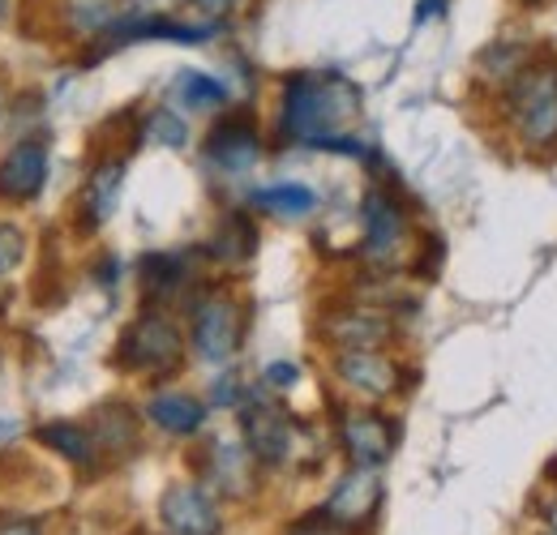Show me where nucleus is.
Returning <instances> with one entry per match:
<instances>
[{"label": "nucleus", "instance_id": "obj_12", "mask_svg": "<svg viewBox=\"0 0 557 535\" xmlns=\"http://www.w3.org/2000/svg\"><path fill=\"white\" fill-rule=\"evenodd\" d=\"M335 373L339 382L364 395V399H391L404 382H399V364L382 351H339L335 356Z\"/></svg>", "mask_w": 557, "mask_h": 535}, {"label": "nucleus", "instance_id": "obj_25", "mask_svg": "<svg viewBox=\"0 0 557 535\" xmlns=\"http://www.w3.org/2000/svg\"><path fill=\"white\" fill-rule=\"evenodd\" d=\"M146 137H150V141H159V146L181 150V146L189 141V125H185L172 108H154V112L146 116Z\"/></svg>", "mask_w": 557, "mask_h": 535}, {"label": "nucleus", "instance_id": "obj_24", "mask_svg": "<svg viewBox=\"0 0 557 535\" xmlns=\"http://www.w3.org/2000/svg\"><path fill=\"white\" fill-rule=\"evenodd\" d=\"M141 283H146V291H150L154 300H163V296H172V291L185 283V266H181V258L154 253V258L141 262Z\"/></svg>", "mask_w": 557, "mask_h": 535}, {"label": "nucleus", "instance_id": "obj_1", "mask_svg": "<svg viewBox=\"0 0 557 535\" xmlns=\"http://www.w3.org/2000/svg\"><path fill=\"white\" fill-rule=\"evenodd\" d=\"M356 121H360V90L344 73H292L283 82L278 129L287 141L360 154V146L348 141V129Z\"/></svg>", "mask_w": 557, "mask_h": 535}, {"label": "nucleus", "instance_id": "obj_28", "mask_svg": "<svg viewBox=\"0 0 557 535\" xmlns=\"http://www.w3.org/2000/svg\"><path fill=\"white\" fill-rule=\"evenodd\" d=\"M194 4V13L202 17V22H210V26H223L232 13H236V4L240 0H189Z\"/></svg>", "mask_w": 557, "mask_h": 535}, {"label": "nucleus", "instance_id": "obj_14", "mask_svg": "<svg viewBox=\"0 0 557 535\" xmlns=\"http://www.w3.org/2000/svg\"><path fill=\"white\" fill-rule=\"evenodd\" d=\"M121 189H125V159L112 154V159L95 163L86 176V189H82V227H90V232L103 227L121 206Z\"/></svg>", "mask_w": 557, "mask_h": 535}, {"label": "nucleus", "instance_id": "obj_23", "mask_svg": "<svg viewBox=\"0 0 557 535\" xmlns=\"http://www.w3.org/2000/svg\"><path fill=\"white\" fill-rule=\"evenodd\" d=\"M176 95L189 108H219V103H227V86L219 77L202 73V69H181L176 73Z\"/></svg>", "mask_w": 557, "mask_h": 535}, {"label": "nucleus", "instance_id": "obj_2", "mask_svg": "<svg viewBox=\"0 0 557 535\" xmlns=\"http://www.w3.org/2000/svg\"><path fill=\"white\" fill-rule=\"evenodd\" d=\"M506 108L528 150L557 146V65H528L515 82H506Z\"/></svg>", "mask_w": 557, "mask_h": 535}, {"label": "nucleus", "instance_id": "obj_20", "mask_svg": "<svg viewBox=\"0 0 557 535\" xmlns=\"http://www.w3.org/2000/svg\"><path fill=\"white\" fill-rule=\"evenodd\" d=\"M532 48L528 43H515V39H497V43H488L485 52H481V77L488 82H515L523 69L532 65Z\"/></svg>", "mask_w": 557, "mask_h": 535}, {"label": "nucleus", "instance_id": "obj_16", "mask_svg": "<svg viewBox=\"0 0 557 535\" xmlns=\"http://www.w3.org/2000/svg\"><path fill=\"white\" fill-rule=\"evenodd\" d=\"M146 415L154 428L172 433V437H194L202 424H207V402L194 399V395H181V390H163L146 402Z\"/></svg>", "mask_w": 557, "mask_h": 535}, {"label": "nucleus", "instance_id": "obj_35", "mask_svg": "<svg viewBox=\"0 0 557 535\" xmlns=\"http://www.w3.org/2000/svg\"><path fill=\"white\" fill-rule=\"evenodd\" d=\"M523 4H549V0H523Z\"/></svg>", "mask_w": 557, "mask_h": 535}, {"label": "nucleus", "instance_id": "obj_27", "mask_svg": "<svg viewBox=\"0 0 557 535\" xmlns=\"http://www.w3.org/2000/svg\"><path fill=\"white\" fill-rule=\"evenodd\" d=\"M181 4L189 0H121V17L125 22H150V17H172Z\"/></svg>", "mask_w": 557, "mask_h": 535}, {"label": "nucleus", "instance_id": "obj_6", "mask_svg": "<svg viewBox=\"0 0 557 535\" xmlns=\"http://www.w3.org/2000/svg\"><path fill=\"white\" fill-rule=\"evenodd\" d=\"M159 519H163V532L168 535H219L223 532V519H219V506L202 484H189V480H176L168 484V493L159 497Z\"/></svg>", "mask_w": 557, "mask_h": 535}, {"label": "nucleus", "instance_id": "obj_4", "mask_svg": "<svg viewBox=\"0 0 557 535\" xmlns=\"http://www.w3.org/2000/svg\"><path fill=\"white\" fill-rule=\"evenodd\" d=\"M240 433H245V450L267 468L287 463L296 450V424L275 402H245L240 407Z\"/></svg>", "mask_w": 557, "mask_h": 535}, {"label": "nucleus", "instance_id": "obj_18", "mask_svg": "<svg viewBox=\"0 0 557 535\" xmlns=\"http://www.w3.org/2000/svg\"><path fill=\"white\" fill-rule=\"evenodd\" d=\"M39 441L52 446L61 459H70L73 468H86V471L99 468V446H95L90 428H82V424H65V420L44 424V428H39Z\"/></svg>", "mask_w": 557, "mask_h": 535}, {"label": "nucleus", "instance_id": "obj_19", "mask_svg": "<svg viewBox=\"0 0 557 535\" xmlns=\"http://www.w3.org/2000/svg\"><path fill=\"white\" fill-rule=\"evenodd\" d=\"M253 249H258V227H253V219L245 214V210H232V214H223V223H219V232H214V240H210V253L219 258V262H249L253 258Z\"/></svg>", "mask_w": 557, "mask_h": 535}, {"label": "nucleus", "instance_id": "obj_17", "mask_svg": "<svg viewBox=\"0 0 557 535\" xmlns=\"http://www.w3.org/2000/svg\"><path fill=\"white\" fill-rule=\"evenodd\" d=\"M90 437H95L99 455H116V459H125V455L138 450V420H134V411H129L125 402H108V407L95 411Z\"/></svg>", "mask_w": 557, "mask_h": 535}, {"label": "nucleus", "instance_id": "obj_30", "mask_svg": "<svg viewBox=\"0 0 557 535\" xmlns=\"http://www.w3.org/2000/svg\"><path fill=\"white\" fill-rule=\"evenodd\" d=\"M442 258H446V249H442V240L437 236H429V245H424V258H420V278H437V266H442Z\"/></svg>", "mask_w": 557, "mask_h": 535}, {"label": "nucleus", "instance_id": "obj_5", "mask_svg": "<svg viewBox=\"0 0 557 535\" xmlns=\"http://www.w3.org/2000/svg\"><path fill=\"white\" fill-rule=\"evenodd\" d=\"M240 335H245V318L240 304L227 296H210L194 313V351L207 364H227L240 351Z\"/></svg>", "mask_w": 557, "mask_h": 535}, {"label": "nucleus", "instance_id": "obj_15", "mask_svg": "<svg viewBox=\"0 0 557 535\" xmlns=\"http://www.w3.org/2000/svg\"><path fill=\"white\" fill-rule=\"evenodd\" d=\"M253 455L245 450V441H214L207 459V475L210 484L227 497H245L253 488Z\"/></svg>", "mask_w": 557, "mask_h": 535}, {"label": "nucleus", "instance_id": "obj_38", "mask_svg": "<svg viewBox=\"0 0 557 535\" xmlns=\"http://www.w3.org/2000/svg\"><path fill=\"white\" fill-rule=\"evenodd\" d=\"M549 535H554V532H549Z\"/></svg>", "mask_w": 557, "mask_h": 535}, {"label": "nucleus", "instance_id": "obj_9", "mask_svg": "<svg viewBox=\"0 0 557 535\" xmlns=\"http://www.w3.org/2000/svg\"><path fill=\"white\" fill-rule=\"evenodd\" d=\"M339 437H344V450L356 468L377 471L391 455H395V441H399V428L395 420H386L382 411H348L339 420Z\"/></svg>", "mask_w": 557, "mask_h": 535}, {"label": "nucleus", "instance_id": "obj_37", "mask_svg": "<svg viewBox=\"0 0 557 535\" xmlns=\"http://www.w3.org/2000/svg\"><path fill=\"white\" fill-rule=\"evenodd\" d=\"M0 13H4V0H0Z\"/></svg>", "mask_w": 557, "mask_h": 535}, {"label": "nucleus", "instance_id": "obj_34", "mask_svg": "<svg viewBox=\"0 0 557 535\" xmlns=\"http://www.w3.org/2000/svg\"><path fill=\"white\" fill-rule=\"evenodd\" d=\"M545 519H549V527H554V535H557V501L549 506V510H545Z\"/></svg>", "mask_w": 557, "mask_h": 535}, {"label": "nucleus", "instance_id": "obj_22", "mask_svg": "<svg viewBox=\"0 0 557 535\" xmlns=\"http://www.w3.org/2000/svg\"><path fill=\"white\" fill-rule=\"evenodd\" d=\"M121 17V0H65V26L82 39H99Z\"/></svg>", "mask_w": 557, "mask_h": 535}, {"label": "nucleus", "instance_id": "obj_3", "mask_svg": "<svg viewBox=\"0 0 557 535\" xmlns=\"http://www.w3.org/2000/svg\"><path fill=\"white\" fill-rule=\"evenodd\" d=\"M181 360H185V338L159 313H141L134 326H125L116 347V364L141 377H168L181 369Z\"/></svg>", "mask_w": 557, "mask_h": 535}, {"label": "nucleus", "instance_id": "obj_13", "mask_svg": "<svg viewBox=\"0 0 557 535\" xmlns=\"http://www.w3.org/2000/svg\"><path fill=\"white\" fill-rule=\"evenodd\" d=\"M44 181H48V146L44 141H17L0 159V198L4 201L39 198Z\"/></svg>", "mask_w": 557, "mask_h": 535}, {"label": "nucleus", "instance_id": "obj_33", "mask_svg": "<svg viewBox=\"0 0 557 535\" xmlns=\"http://www.w3.org/2000/svg\"><path fill=\"white\" fill-rule=\"evenodd\" d=\"M437 13H446V0H420V4H417V26H420V22H429V17H437Z\"/></svg>", "mask_w": 557, "mask_h": 535}, {"label": "nucleus", "instance_id": "obj_21", "mask_svg": "<svg viewBox=\"0 0 557 535\" xmlns=\"http://www.w3.org/2000/svg\"><path fill=\"white\" fill-rule=\"evenodd\" d=\"M253 206L275 214V219H305L318 210V194L309 185H271V189H258Z\"/></svg>", "mask_w": 557, "mask_h": 535}, {"label": "nucleus", "instance_id": "obj_7", "mask_svg": "<svg viewBox=\"0 0 557 535\" xmlns=\"http://www.w3.org/2000/svg\"><path fill=\"white\" fill-rule=\"evenodd\" d=\"M262 159V134H258V121L249 112H232L223 116L207 137V163L227 172V176H240L249 172L253 163Z\"/></svg>", "mask_w": 557, "mask_h": 535}, {"label": "nucleus", "instance_id": "obj_36", "mask_svg": "<svg viewBox=\"0 0 557 535\" xmlns=\"http://www.w3.org/2000/svg\"><path fill=\"white\" fill-rule=\"evenodd\" d=\"M0 121H4V99H0Z\"/></svg>", "mask_w": 557, "mask_h": 535}, {"label": "nucleus", "instance_id": "obj_26", "mask_svg": "<svg viewBox=\"0 0 557 535\" xmlns=\"http://www.w3.org/2000/svg\"><path fill=\"white\" fill-rule=\"evenodd\" d=\"M26 258V232L17 223H0V278H9Z\"/></svg>", "mask_w": 557, "mask_h": 535}, {"label": "nucleus", "instance_id": "obj_29", "mask_svg": "<svg viewBox=\"0 0 557 535\" xmlns=\"http://www.w3.org/2000/svg\"><path fill=\"white\" fill-rule=\"evenodd\" d=\"M296 377H300V369H296V364H287V360L267 364V386H275V390H292V386H296Z\"/></svg>", "mask_w": 557, "mask_h": 535}, {"label": "nucleus", "instance_id": "obj_32", "mask_svg": "<svg viewBox=\"0 0 557 535\" xmlns=\"http://www.w3.org/2000/svg\"><path fill=\"white\" fill-rule=\"evenodd\" d=\"M214 402H223V407H236V402L245 399V390H240V382L236 377H223V382H214Z\"/></svg>", "mask_w": 557, "mask_h": 535}, {"label": "nucleus", "instance_id": "obj_10", "mask_svg": "<svg viewBox=\"0 0 557 535\" xmlns=\"http://www.w3.org/2000/svg\"><path fill=\"white\" fill-rule=\"evenodd\" d=\"M360 219H364V258L373 262H391L408 236V219H404V206L391 198L386 189H369V198L360 206Z\"/></svg>", "mask_w": 557, "mask_h": 535}, {"label": "nucleus", "instance_id": "obj_8", "mask_svg": "<svg viewBox=\"0 0 557 535\" xmlns=\"http://www.w3.org/2000/svg\"><path fill=\"white\" fill-rule=\"evenodd\" d=\"M377 506H382V480H377V471L356 468L351 475H344V480H339V488L326 497V506H322L318 514H322L331 527L356 532V527L373 523Z\"/></svg>", "mask_w": 557, "mask_h": 535}, {"label": "nucleus", "instance_id": "obj_11", "mask_svg": "<svg viewBox=\"0 0 557 535\" xmlns=\"http://www.w3.org/2000/svg\"><path fill=\"white\" fill-rule=\"evenodd\" d=\"M326 338L339 347V351H377L382 343L395 338V322L377 309H364V304H351V309H335L326 322H322Z\"/></svg>", "mask_w": 557, "mask_h": 535}, {"label": "nucleus", "instance_id": "obj_31", "mask_svg": "<svg viewBox=\"0 0 557 535\" xmlns=\"http://www.w3.org/2000/svg\"><path fill=\"white\" fill-rule=\"evenodd\" d=\"M0 535H44V532H39V523L26 519V514H4V519H0Z\"/></svg>", "mask_w": 557, "mask_h": 535}]
</instances>
